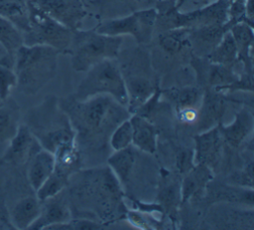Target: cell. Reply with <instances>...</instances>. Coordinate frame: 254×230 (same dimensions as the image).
Masks as SVG:
<instances>
[{"label": "cell", "mask_w": 254, "mask_h": 230, "mask_svg": "<svg viewBox=\"0 0 254 230\" xmlns=\"http://www.w3.org/2000/svg\"><path fill=\"white\" fill-rule=\"evenodd\" d=\"M190 29L174 28L168 29L158 38V44L168 55H177L186 48H190L189 43Z\"/></svg>", "instance_id": "obj_26"}, {"label": "cell", "mask_w": 254, "mask_h": 230, "mask_svg": "<svg viewBox=\"0 0 254 230\" xmlns=\"http://www.w3.org/2000/svg\"><path fill=\"white\" fill-rule=\"evenodd\" d=\"M17 86V75L14 67L0 60V100L9 97L12 88Z\"/></svg>", "instance_id": "obj_32"}, {"label": "cell", "mask_w": 254, "mask_h": 230, "mask_svg": "<svg viewBox=\"0 0 254 230\" xmlns=\"http://www.w3.org/2000/svg\"><path fill=\"white\" fill-rule=\"evenodd\" d=\"M29 29L23 33L24 45H45L58 50L61 54H67L73 31L52 19L36 8L30 0Z\"/></svg>", "instance_id": "obj_7"}, {"label": "cell", "mask_w": 254, "mask_h": 230, "mask_svg": "<svg viewBox=\"0 0 254 230\" xmlns=\"http://www.w3.org/2000/svg\"><path fill=\"white\" fill-rule=\"evenodd\" d=\"M237 49V62L243 66V72L253 74V26L240 22L229 29Z\"/></svg>", "instance_id": "obj_18"}, {"label": "cell", "mask_w": 254, "mask_h": 230, "mask_svg": "<svg viewBox=\"0 0 254 230\" xmlns=\"http://www.w3.org/2000/svg\"><path fill=\"white\" fill-rule=\"evenodd\" d=\"M24 45L22 32L10 21L0 16V46L9 55L15 56L16 51Z\"/></svg>", "instance_id": "obj_28"}, {"label": "cell", "mask_w": 254, "mask_h": 230, "mask_svg": "<svg viewBox=\"0 0 254 230\" xmlns=\"http://www.w3.org/2000/svg\"><path fill=\"white\" fill-rule=\"evenodd\" d=\"M0 16L10 21L22 33L29 29L28 0H0Z\"/></svg>", "instance_id": "obj_23"}, {"label": "cell", "mask_w": 254, "mask_h": 230, "mask_svg": "<svg viewBox=\"0 0 254 230\" xmlns=\"http://www.w3.org/2000/svg\"><path fill=\"white\" fill-rule=\"evenodd\" d=\"M158 19L156 8L137 10L130 15L104 20L94 30L108 36H131L138 44H148L153 37Z\"/></svg>", "instance_id": "obj_8"}, {"label": "cell", "mask_w": 254, "mask_h": 230, "mask_svg": "<svg viewBox=\"0 0 254 230\" xmlns=\"http://www.w3.org/2000/svg\"><path fill=\"white\" fill-rule=\"evenodd\" d=\"M167 91L166 94L174 102L176 110L188 107H197L200 104L203 93L200 88L194 86H186L183 88H173Z\"/></svg>", "instance_id": "obj_27"}, {"label": "cell", "mask_w": 254, "mask_h": 230, "mask_svg": "<svg viewBox=\"0 0 254 230\" xmlns=\"http://www.w3.org/2000/svg\"><path fill=\"white\" fill-rule=\"evenodd\" d=\"M41 147L42 146L34 137L28 126L21 124L14 137L9 141V146L1 157L0 163L10 165L23 164Z\"/></svg>", "instance_id": "obj_12"}, {"label": "cell", "mask_w": 254, "mask_h": 230, "mask_svg": "<svg viewBox=\"0 0 254 230\" xmlns=\"http://www.w3.org/2000/svg\"><path fill=\"white\" fill-rule=\"evenodd\" d=\"M135 1H137V2H141V3H143V2L147 3V2H149L150 0H135Z\"/></svg>", "instance_id": "obj_39"}, {"label": "cell", "mask_w": 254, "mask_h": 230, "mask_svg": "<svg viewBox=\"0 0 254 230\" xmlns=\"http://www.w3.org/2000/svg\"><path fill=\"white\" fill-rule=\"evenodd\" d=\"M215 0H176L173 8L179 12H190L209 5Z\"/></svg>", "instance_id": "obj_36"}, {"label": "cell", "mask_w": 254, "mask_h": 230, "mask_svg": "<svg viewBox=\"0 0 254 230\" xmlns=\"http://www.w3.org/2000/svg\"><path fill=\"white\" fill-rule=\"evenodd\" d=\"M69 175L55 168L52 174L36 190V196L40 201L51 198L62 192L68 182Z\"/></svg>", "instance_id": "obj_29"}, {"label": "cell", "mask_w": 254, "mask_h": 230, "mask_svg": "<svg viewBox=\"0 0 254 230\" xmlns=\"http://www.w3.org/2000/svg\"><path fill=\"white\" fill-rule=\"evenodd\" d=\"M28 128L42 148L54 153L62 144L75 141L76 133L64 111L55 106V100H46L29 116Z\"/></svg>", "instance_id": "obj_4"}, {"label": "cell", "mask_w": 254, "mask_h": 230, "mask_svg": "<svg viewBox=\"0 0 254 230\" xmlns=\"http://www.w3.org/2000/svg\"><path fill=\"white\" fill-rule=\"evenodd\" d=\"M193 161L214 171L220 163L223 152V139L218 126H214L194 136Z\"/></svg>", "instance_id": "obj_11"}, {"label": "cell", "mask_w": 254, "mask_h": 230, "mask_svg": "<svg viewBox=\"0 0 254 230\" xmlns=\"http://www.w3.org/2000/svg\"><path fill=\"white\" fill-rule=\"evenodd\" d=\"M133 130L129 118L123 120L110 135V146L114 151L125 149L132 145Z\"/></svg>", "instance_id": "obj_31"}, {"label": "cell", "mask_w": 254, "mask_h": 230, "mask_svg": "<svg viewBox=\"0 0 254 230\" xmlns=\"http://www.w3.org/2000/svg\"><path fill=\"white\" fill-rule=\"evenodd\" d=\"M177 168L182 174L187 173L195 164L193 161V151L190 149H181L177 153Z\"/></svg>", "instance_id": "obj_35"}, {"label": "cell", "mask_w": 254, "mask_h": 230, "mask_svg": "<svg viewBox=\"0 0 254 230\" xmlns=\"http://www.w3.org/2000/svg\"><path fill=\"white\" fill-rule=\"evenodd\" d=\"M30 2L46 15L72 31L79 29L86 16L82 0H30Z\"/></svg>", "instance_id": "obj_10"}, {"label": "cell", "mask_w": 254, "mask_h": 230, "mask_svg": "<svg viewBox=\"0 0 254 230\" xmlns=\"http://www.w3.org/2000/svg\"><path fill=\"white\" fill-rule=\"evenodd\" d=\"M41 212V201L37 196H26L15 203L9 213L10 223L15 229H29Z\"/></svg>", "instance_id": "obj_21"}, {"label": "cell", "mask_w": 254, "mask_h": 230, "mask_svg": "<svg viewBox=\"0 0 254 230\" xmlns=\"http://www.w3.org/2000/svg\"><path fill=\"white\" fill-rule=\"evenodd\" d=\"M228 31L224 25H209L190 29L189 43L193 56L205 58L219 43L224 33Z\"/></svg>", "instance_id": "obj_16"}, {"label": "cell", "mask_w": 254, "mask_h": 230, "mask_svg": "<svg viewBox=\"0 0 254 230\" xmlns=\"http://www.w3.org/2000/svg\"><path fill=\"white\" fill-rule=\"evenodd\" d=\"M161 205H164L166 209L176 208L178 199L181 198V186L177 182H170L165 185L158 194Z\"/></svg>", "instance_id": "obj_34"}, {"label": "cell", "mask_w": 254, "mask_h": 230, "mask_svg": "<svg viewBox=\"0 0 254 230\" xmlns=\"http://www.w3.org/2000/svg\"><path fill=\"white\" fill-rule=\"evenodd\" d=\"M119 68L123 75L128 95L127 109L134 114L159 86L152 79V66L149 54L141 49H135L123 54Z\"/></svg>", "instance_id": "obj_5"}, {"label": "cell", "mask_w": 254, "mask_h": 230, "mask_svg": "<svg viewBox=\"0 0 254 230\" xmlns=\"http://www.w3.org/2000/svg\"><path fill=\"white\" fill-rule=\"evenodd\" d=\"M217 126L223 142L229 147L236 149L252 134L254 128L252 112L248 108L243 107L235 114L234 119L230 124L224 125L220 122Z\"/></svg>", "instance_id": "obj_14"}, {"label": "cell", "mask_w": 254, "mask_h": 230, "mask_svg": "<svg viewBox=\"0 0 254 230\" xmlns=\"http://www.w3.org/2000/svg\"><path fill=\"white\" fill-rule=\"evenodd\" d=\"M229 1L215 0L209 5L190 12H179L173 7L164 15L168 29H195L209 25H224L227 21Z\"/></svg>", "instance_id": "obj_9"}, {"label": "cell", "mask_w": 254, "mask_h": 230, "mask_svg": "<svg viewBox=\"0 0 254 230\" xmlns=\"http://www.w3.org/2000/svg\"><path fill=\"white\" fill-rule=\"evenodd\" d=\"M229 2H240V3H245L246 0H228Z\"/></svg>", "instance_id": "obj_38"}, {"label": "cell", "mask_w": 254, "mask_h": 230, "mask_svg": "<svg viewBox=\"0 0 254 230\" xmlns=\"http://www.w3.org/2000/svg\"><path fill=\"white\" fill-rule=\"evenodd\" d=\"M177 117L179 121L183 124L190 125L195 124L198 117V109L195 107H188V108H182L177 109Z\"/></svg>", "instance_id": "obj_37"}, {"label": "cell", "mask_w": 254, "mask_h": 230, "mask_svg": "<svg viewBox=\"0 0 254 230\" xmlns=\"http://www.w3.org/2000/svg\"><path fill=\"white\" fill-rule=\"evenodd\" d=\"M132 125L133 138L132 145L137 149L147 154H154L157 150L158 132L156 127L149 119L133 114L129 117Z\"/></svg>", "instance_id": "obj_20"}, {"label": "cell", "mask_w": 254, "mask_h": 230, "mask_svg": "<svg viewBox=\"0 0 254 230\" xmlns=\"http://www.w3.org/2000/svg\"><path fill=\"white\" fill-rule=\"evenodd\" d=\"M115 59H104L86 70L85 76L77 86L74 99L84 100L91 96L107 94L127 107L128 95L125 81Z\"/></svg>", "instance_id": "obj_6"}, {"label": "cell", "mask_w": 254, "mask_h": 230, "mask_svg": "<svg viewBox=\"0 0 254 230\" xmlns=\"http://www.w3.org/2000/svg\"><path fill=\"white\" fill-rule=\"evenodd\" d=\"M181 184V202L186 203L200 193L212 180V171L201 164H195L184 174Z\"/></svg>", "instance_id": "obj_19"}, {"label": "cell", "mask_w": 254, "mask_h": 230, "mask_svg": "<svg viewBox=\"0 0 254 230\" xmlns=\"http://www.w3.org/2000/svg\"><path fill=\"white\" fill-rule=\"evenodd\" d=\"M60 106L67 115L73 129L84 138L106 139L125 119L130 117L127 107L107 94L91 96L84 100L64 101Z\"/></svg>", "instance_id": "obj_1"}, {"label": "cell", "mask_w": 254, "mask_h": 230, "mask_svg": "<svg viewBox=\"0 0 254 230\" xmlns=\"http://www.w3.org/2000/svg\"><path fill=\"white\" fill-rule=\"evenodd\" d=\"M225 108L226 100L223 93L206 89L198 108V117L195 123L197 130L202 132L218 125L221 122Z\"/></svg>", "instance_id": "obj_15"}, {"label": "cell", "mask_w": 254, "mask_h": 230, "mask_svg": "<svg viewBox=\"0 0 254 230\" xmlns=\"http://www.w3.org/2000/svg\"><path fill=\"white\" fill-rule=\"evenodd\" d=\"M162 1H165V2H170V1H176V0H162Z\"/></svg>", "instance_id": "obj_40"}, {"label": "cell", "mask_w": 254, "mask_h": 230, "mask_svg": "<svg viewBox=\"0 0 254 230\" xmlns=\"http://www.w3.org/2000/svg\"><path fill=\"white\" fill-rule=\"evenodd\" d=\"M210 194L215 195L216 199L219 201H227L233 203H248L253 205V190L252 188H236L234 186L219 185L214 190H209Z\"/></svg>", "instance_id": "obj_30"}, {"label": "cell", "mask_w": 254, "mask_h": 230, "mask_svg": "<svg viewBox=\"0 0 254 230\" xmlns=\"http://www.w3.org/2000/svg\"><path fill=\"white\" fill-rule=\"evenodd\" d=\"M103 226V224L95 222L91 219L71 218L66 222L51 225L45 230H98L104 228Z\"/></svg>", "instance_id": "obj_33"}, {"label": "cell", "mask_w": 254, "mask_h": 230, "mask_svg": "<svg viewBox=\"0 0 254 230\" xmlns=\"http://www.w3.org/2000/svg\"><path fill=\"white\" fill-rule=\"evenodd\" d=\"M205 58L212 63L227 66H234L237 63V49L229 30L224 33L219 43L205 57Z\"/></svg>", "instance_id": "obj_24"}, {"label": "cell", "mask_w": 254, "mask_h": 230, "mask_svg": "<svg viewBox=\"0 0 254 230\" xmlns=\"http://www.w3.org/2000/svg\"><path fill=\"white\" fill-rule=\"evenodd\" d=\"M136 158V151L129 146L125 149L115 151L114 154L107 159L108 167L116 175L121 185L128 183L135 168Z\"/></svg>", "instance_id": "obj_22"}, {"label": "cell", "mask_w": 254, "mask_h": 230, "mask_svg": "<svg viewBox=\"0 0 254 230\" xmlns=\"http://www.w3.org/2000/svg\"><path fill=\"white\" fill-rule=\"evenodd\" d=\"M71 219V211L63 191L57 195L41 201V212L36 221L29 229L42 230L59 223H64Z\"/></svg>", "instance_id": "obj_13"}, {"label": "cell", "mask_w": 254, "mask_h": 230, "mask_svg": "<svg viewBox=\"0 0 254 230\" xmlns=\"http://www.w3.org/2000/svg\"><path fill=\"white\" fill-rule=\"evenodd\" d=\"M123 43V37L108 36L93 30H74L67 54L70 64L76 71H86L94 64L117 58Z\"/></svg>", "instance_id": "obj_3"}, {"label": "cell", "mask_w": 254, "mask_h": 230, "mask_svg": "<svg viewBox=\"0 0 254 230\" xmlns=\"http://www.w3.org/2000/svg\"><path fill=\"white\" fill-rule=\"evenodd\" d=\"M61 53L45 45H22L15 53L14 70L17 85L26 94L38 92L57 73Z\"/></svg>", "instance_id": "obj_2"}, {"label": "cell", "mask_w": 254, "mask_h": 230, "mask_svg": "<svg viewBox=\"0 0 254 230\" xmlns=\"http://www.w3.org/2000/svg\"><path fill=\"white\" fill-rule=\"evenodd\" d=\"M8 99V98H7ZM0 105V142H9L16 134L19 127L20 111L14 100H7Z\"/></svg>", "instance_id": "obj_25"}, {"label": "cell", "mask_w": 254, "mask_h": 230, "mask_svg": "<svg viewBox=\"0 0 254 230\" xmlns=\"http://www.w3.org/2000/svg\"><path fill=\"white\" fill-rule=\"evenodd\" d=\"M27 178L31 187L36 191L55 170L56 161L52 152L40 148L27 161Z\"/></svg>", "instance_id": "obj_17"}]
</instances>
